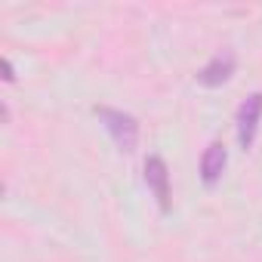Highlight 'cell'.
Segmentation results:
<instances>
[{"mask_svg":"<svg viewBox=\"0 0 262 262\" xmlns=\"http://www.w3.org/2000/svg\"><path fill=\"white\" fill-rule=\"evenodd\" d=\"M225 164H228L225 145H222V142H210L207 151H204V158H201V179H204V185H216V182L222 179Z\"/></svg>","mask_w":262,"mask_h":262,"instance_id":"obj_5","label":"cell"},{"mask_svg":"<svg viewBox=\"0 0 262 262\" xmlns=\"http://www.w3.org/2000/svg\"><path fill=\"white\" fill-rule=\"evenodd\" d=\"M0 65H4V80H7V83H13V80H16V71H13V62H10V59H4V62H0Z\"/></svg>","mask_w":262,"mask_h":262,"instance_id":"obj_6","label":"cell"},{"mask_svg":"<svg viewBox=\"0 0 262 262\" xmlns=\"http://www.w3.org/2000/svg\"><path fill=\"white\" fill-rule=\"evenodd\" d=\"M259 117H262V93H253L241 102L237 108V142L247 151L256 139V129H259Z\"/></svg>","mask_w":262,"mask_h":262,"instance_id":"obj_2","label":"cell"},{"mask_svg":"<svg viewBox=\"0 0 262 262\" xmlns=\"http://www.w3.org/2000/svg\"><path fill=\"white\" fill-rule=\"evenodd\" d=\"M145 185L158 198V207L167 213L170 210V170H167L164 158H148L145 161Z\"/></svg>","mask_w":262,"mask_h":262,"instance_id":"obj_3","label":"cell"},{"mask_svg":"<svg viewBox=\"0 0 262 262\" xmlns=\"http://www.w3.org/2000/svg\"><path fill=\"white\" fill-rule=\"evenodd\" d=\"M231 74H234V53H231V50H222V53H216V56L198 71V83L213 90V86H222Z\"/></svg>","mask_w":262,"mask_h":262,"instance_id":"obj_4","label":"cell"},{"mask_svg":"<svg viewBox=\"0 0 262 262\" xmlns=\"http://www.w3.org/2000/svg\"><path fill=\"white\" fill-rule=\"evenodd\" d=\"M96 114L105 123V129L111 133V139H114V145L120 151H133L136 148V142H139V123H136L133 114L117 111V108H108V105H99Z\"/></svg>","mask_w":262,"mask_h":262,"instance_id":"obj_1","label":"cell"}]
</instances>
